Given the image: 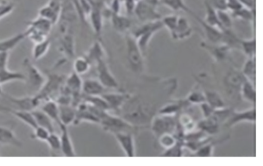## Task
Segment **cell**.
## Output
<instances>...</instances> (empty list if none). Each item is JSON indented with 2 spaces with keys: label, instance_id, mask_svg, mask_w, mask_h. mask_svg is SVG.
I'll list each match as a JSON object with an SVG mask.
<instances>
[{
  "label": "cell",
  "instance_id": "6da1fadb",
  "mask_svg": "<svg viewBox=\"0 0 263 166\" xmlns=\"http://www.w3.org/2000/svg\"><path fill=\"white\" fill-rule=\"evenodd\" d=\"M102 129L113 135L120 132L135 133L136 126L133 125L122 117L106 112L100 118L99 123Z\"/></svg>",
  "mask_w": 263,
  "mask_h": 166
},
{
  "label": "cell",
  "instance_id": "7a4b0ae2",
  "mask_svg": "<svg viewBox=\"0 0 263 166\" xmlns=\"http://www.w3.org/2000/svg\"><path fill=\"white\" fill-rule=\"evenodd\" d=\"M163 28V26L161 19L153 22L142 23L132 34L135 39L144 56L153 36Z\"/></svg>",
  "mask_w": 263,
  "mask_h": 166
},
{
  "label": "cell",
  "instance_id": "3957f363",
  "mask_svg": "<svg viewBox=\"0 0 263 166\" xmlns=\"http://www.w3.org/2000/svg\"><path fill=\"white\" fill-rule=\"evenodd\" d=\"M126 55L132 70L136 73H142L144 69V55L135 39L132 34L126 37Z\"/></svg>",
  "mask_w": 263,
  "mask_h": 166
},
{
  "label": "cell",
  "instance_id": "277c9868",
  "mask_svg": "<svg viewBox=\"0 0 263 166\" xmlns=\"http://www.w3.org/2000/svg\"><path fill=\"white\" fill-rule=\"evenodd\" d=\"M24 66L27 72L25 81L27 82L31 91L36 94L44 86L46 79L29 60H24Z\"/></svg>",
  "mask_w": 263,
  "mask_h": 166
},
{
  "label": "cell",
  "instance_id": "5b68a950",
  "mask_svg": "<svg viewBox=\"0 0 263 166\" xmlns=\"http://www.w3.org/2000/svg\"><path fill=\"white\" fill-rule=\"evenodd\" d=\"M156 8L141 0L136 4L134 12L142 23H147L162 19L161 14L158 12Z\"/></svg>",
  "mask_w": 263,
  "mask_h": 166
},
{
  "label": "cell",
  "instance_id": "8992f818",
  "mask_svg": "<svg viewBox=\"0 0 263 166\" xmlns=\"http://www.w3.org/2000/svg\"><path fill=\"white\" fill-rule=\"evenodd\" d=\"M97 79L106 88L117 89L119 83L111 72L105 59L101 60L96 63Z\"/></svg>",
  "mask_w": 263,
  "mask_h": 166
},
{
  "label": "cell",
  "instance_id": "52a82bcc",
  "mask_svg": "<svg viewBox=\"0 0 263 166\" xmlns=\"http://www.w3.org/2000/svg\"><path fill=\"white\" fill-rule=\"evenodd\" d=\"M190 15L202 27L205 41L213 44L222 43L223 36V31L206 23L203 19L197 15L193 11L190 13Z\"/></svg>",
  "mask_w": 263,
  "mask_h": 166
},
{
  "label": "cell",
  "instance_id": "ba28073f",
  "mask_svg": "<svg viewBox=\"0 0 263 166\" xmlns=\"http://www.w3.org/2000/svg\"><path fill=\"white\" fill-rule=\"evenodd\" d=\"M83 80L81 76L74 71L70 73L65 80L63 88L64 93L70 95L72 97V103L75 99H79L82 92ZM78 102V101H77Z\"/></svg>",
  "mask_w": 263,
  "mask_h": 166
},
{
  "label": "cell",
  "instance_id": "9c48e42d",
  "mask_svg": "<svg viewBox=\"0 0 263 166\" xmlns=\"http://www.w3.org/2000/svg\"><path fill=\"white\" fill-rule=\"evenodd\" d=\"M59 49L60 51L68 59L75 57V40L73 29L60 32Z\"/></svg>",
  "mask_w": 263,
  "mask_h": 166
},
{
  "label": "cell",
  "instance_id": "30bf717a",
  "mask_svg": "<svg viewBox=\"0 0 263 166\" xmlns=\"http://www.w3.org/2000/svg\"><path fill=\"white\" fill-rule=\"evenodd\" d=\"M114 136L127 157L136 156V146L133 133L120 132L115 134Z\"/></svg>",
  "mask_w": 263,
  "mask_h": 166
},
{
  "label": "cell",
  "instance_id": "8fae6325",
  "mask_svg": "<svg viewBox=\"0 0 263 166\" xmlns=\"http://www.w3.org/2000/svg\"><path fill=\"white\" fill-rule=\"evenodd\" d=\"M4 97L10 102L17 107V109L32 111L37 108L42 102L35 95L23 98H15L3 94Z\"/></svg>",
  "mask_w": 263,
  "mask_h": 166
},
{
  "label": "cell",
  "instance_id": "7c38bea8",
  "mask_svg": "<svg viewBox=\"0 0 263 166\" xmlns=\"http://www.w3.org/2000/svg\"><path fill=\"white\" fill-rule=\"evenodd\" d=\"M101 96L108 103L110 111L119 112L131 95L122 92H105Z\"/></svg>",
  "mask_w": 263,
  "mask_h": 166
},
{
  "label": "cell",
  "instance_id": "4fadbf2b",
  "mask_svg": "<svg viewBox=\"0 0 263 166\" xmlns=\"http://www.w3.org/2000/svg\"><path fill=\"white\" fill-rule=\"evenodd\" d=\"M193 32V28L188 20L183 16H179L176 27L170 35L174 41H182L189 38Z\"/></svg>",
  "mask_w": 263,
  "mask_h": 166
},
{
  "label": "cell",
  "instance_id": "5bb4252c",
  "mask_svg": "<svg viewBox=\"0 0 263 166\" xmlns=\"http://www.w3.org/2000/svg\"><path fill=\"white\" fill-rule=\"evenodd\" d=\"M76 108V115L73 124L77 125L82 121L99 123V118L90 110L85 101L79 103Z\"/></svg>",
  "mask_w": 263,
  "mask_h": 166
},
{
  "label": "cell",
  "instance_id": "9a60e30c",
  "mask_svg": "<svg viewBox=\"0 0 263 166\" xmlns=\"http://www.w3.org/2000/svg\"><path fill=\"white\" fill-rule=\"evenodd\" d=\"M61 134V152L66 157H74L76 153L69 135L67 126L63 124L59 126Z\"/></svg>",
  "mask_w": 263,
  "mask_h": 166
},
{
  "label": "cell",
  "instance_id": "2e32d148",
  "mask_svg": "<svg viewBox=\"0 0 263 166\" xmlns=\"http://www.w3.org/2000/svg\"><path fill=\"white\" fill-rule=\"evenodd\" d=\"M106 89L98 79L87 78L83 80L82 92L85 96H101L106 92Z\"/></svg>",
  "mask_w": 263,
  "mask_h": 166
},
{
  "label": "cell",
  "instance_id": "e0dca14e",
  "mask_svg": "<svg viewBox=\"0 0 263 166\" xmlns=\"http://www.w3.org/2000/svg\"><path fill=\"white\" fill-rule=\"evenodd\" d=\"M58 104L59 106L60 120L61 124L67 126L73 124L76 115V107L71 104Z\"/></svg>",
  "mask_w": 263,
  "mask_h": 166
},
{
  "label": "cell",
  "instance_id": "ac0fdd59",
  "mask_svg": "<svg viewBox=\"0 0 263 166\" xmlns=\"http://www.w3.org/2000/svg\"><path fill=\"white\" fill-rule=\"evenodd\" d=\"M0 144L18 147H21L23 145L21 141L16 137L12 130L1 125H0Z\"/></svg>",
  "mask_w": 263,
  "mask_h": 166
},
{
  "label": "cell",
  "instance_id": "d6986e66",
  "mask_svg": "<svg viewBox=\"0 0 263 166\" xmlns=\"http://www.w3.org/2000/svg\"><path fill=\"white\" fill-rule=\"evenodd\" d=\"M31 112L37 126L47 129L50 133L54 132L53 121L41 109L36 108Z\"/></svg>",
  "mask_w": 263,
  "mask_h": 166
},
{
  "label": "cell",
  "instance_id": "ffe728a7",
  "mask_svg": "<svg viewBox=\"0 0 263 166\" xmlns=\"http://www.w3.org/2000/svg\"><path fill=\"white\" fill-rule=\"evenodd\" d=\"M41 109L59 126L61 124L59 104L54 100L49 99L45 101Z\"/></svg>",
  "mask_w": 263,
  "mask_h": 166
},
{
  "label": "cell",
  "instance_id": "44dd1931",
  "mask_svg": "<svg viewBox=\"0 0 263 166\" xmlns=\"http://www.w3.org/2000/svg\"><path fill=\"white\" fill-rule=\"evenodd\" d=\"M205 15L203 20L208 24L222 30L219 21L216 9L208 1H204Z\"/></svg>",
  "mask_w": 263,
  "mask_h": 166
},
{
  "label": "cell",
  "instance_id": "7402d4cb",
  "mask_svg": "<svg viewBox=\"0 0 263 166\" xmlns=\"http://www.w3.org/2000/svg\"><path fill=\"white\" fill-rule=\"evenodd\" d=\"M105 51L101 43L99 41L95 42L88 49L85 56L90 63L95 64L99 61L105 59Z\"/></svg>",
  "mask_w": 263,
  "mask_h": 166
},
{
  "label": "cell",
  "instance_id": "603a6c76",
  "mask_svg": "<svg viewBox=\"0 0 263 166\" xmlns=\"http://www.w3.org/2000/svg\"><path fill=\"white\" fill-rule=\"evenodd\" d=\"M9 112L33 129L37 125L31 111L9 108Z\"/></svg>",
  "mask_w": 263,
  "mask_h": 166
},
{
  "label": "cell",
  "instance_id": "cb8c5ba5",
  "mask_svg": "<svg viewBox=\"0 0 263 166\" xmlns=\"http://www.w3.org/2000/svg\"><path fill=\"white\" fill-rule=\"evenodd\" d=\"M246 80V79L242 73L236 70H232L227 74L224 81L226 84L229 88L240 89Z\"/></svg>",
  "mask_w": 263,
  "mask_h": 166
},
{
  "label": "cell",
  "instance_id": "d4e9b609",
  "mask_svg": "<svg viewBox=\"0 0 263 166\" xmlns=\"http://www.w3.org/2000/svg\"><path fill=\"white\" fill-rule=\"evenodd\" d=\"M113 27L118 32L124 33L130 28V20L125 16L121 15L118 13H114L111 18Z\"/></svg>",
  "mask_w": 263,
  "mask_h": 166
},
{
  "label": "cell",
  "instance_id": "484cf974",
  "mask_svg": "<svg viewBox=\"0 0 263 166\" xmlns=\"http://www.w3.org/2000/svg\"><path fill=\"white\" fill-rule=\"evenodd\" d=\"M160 4L174 11H184L189 14L193 11L186 5L184 0H160Z\"/></svg>",
  "mask_w": 263,
  "mask_h": 166
},
{
  "label": "cell",
  "instance_id": "4316f807",
  "mask_svg": "<svg viewBox=\"0 0 263 166\" xmlns=\"http://www.w3.org/2000/svg\"><path fill=\"white\" fill-rule=\"evenodd\" d=\"M84 99V101L96 108L103 112H110V108L108 103L101 95L85 96Z\"/></svg>",
  "mask_w": 263,
  "mask_h": 166
},
{
  "label": "cell",
  "instance_id": "83f0119b",
  "mask_svg": "<svg viewBox=\"0 0 263 166\" xmlns=\"http://www.w3.org/2000/svg\"><path fill=\"white\" fill-rule=\"evenodd\" d=\"M91 66V63L85 57H78L74 59L73 71L81 76L87 73Z\"/></svg>",
  "mask_w": 263,
  "mask_h": 166
},
{
  "label": "cell",
  "instance_id": "f1b7e54d",
  "mask_svg": "<svg viewBox=\"0 0 263 166\" xmlns=\"http://www.w3.org/2000/svg\"><path fill=\"white\" fill-rule=\"evenodd\" d=\"M90 16L93 30L96 34L99 36L102 29V18L100 11L97 8H92Z\"/></svg>",
  "mask_w": 263,
  "mask_h": 166
},
{
  "label": "cell",
  "instance_id": "f546056e",
  "mask_svg": "<svg viewBox=\"0 0 263 166\" xmlns=\"http://www.w3.org/2000/svg\"><path fill=\"white\" fill-rule=\"evenodd\" d=\"M16 80L25 81L26 76L22 73L10 71L7 68L0 71L1 84Z\"/></svg>",
  "mask_w": 263,
  "mask_h": 166
},
{
  "label": "cell",
  "instance_id": "4dcf8cb0",
  "mask_svg": "<svg viewBox=\"0 0 263 166\" xmlns=\"http://www.w3.org/2000/svg\"><path fill=\"white\" fill-rule=\"evenodd\" d=\"M232 15L237 19L253 22L255 21V9L243 7L238 11L232 13Z\"/></svg>",
  "mask_w": 263,
  "mask_h": 166
},
{
  "label": "cell",
  "instance_id": "1f68e13d",
  "mask_svg": "<svg viewBox=\"0 0 263 166\" xmlns=\"http://www.w3.org/2000/svg\"><path fill=\"white\" fill-rule=\"evenodd\" d=\"M25 36L26 32L19 34L7 40L0 41V52H7L14 48Z\"/></svg>",
  "mask_w": 263,
  "mask_h": 166
},
{
  "label": "cell",
  "instance_id": "d6a6232c",
  "mask_svg": "<svg viewBox=\"0 0 263 166\" xmlns=\"http://www.w3.org/2000/svg\"><path fill=\"white\" fill-rule=\"evenodd\" d=\"M255 46V37L247 39H240V47L249 58L254 57Z\"/></svg>",
  "mask_w": 263,
  "mask_h": 166
},
{
  "label": "cell",
  "instance_id": "836d02e7",
  "mask_svg": "<svg viewBox=\"0 0 263 166\" xmlns=\"http://www.w3.org/2000/svg\"><path fill=\"white\" fill-rule=\"evenodd\" d=\"M242 73L247 80L251 82H254L255 80V62L254 57L249 58L243 66Z\"/></svg>",
  "mask_w": 263,
  "mask_h": 166
},
{
  "label": "cell",
  "instance_id": "e575fe53",
  "mask_svg": "<svg viewBox=\"0 0 263 166\" xmlns=\"http://www.w3.org/2000/svg\"><path fill=\"white\" fill-rule=\"evenodd\" d=\"M219 21L223 31L232 29L233 22L230 14L227 10H217Z\"/></svg>",
  "mask_w": 263,
  "mask_h": 166
},
{
  "label": "cell",
  "instance_id": "d590c367",
  "mask_svg": "<svg viewBox=\"0 0 263 166\" xmlns=\"http://www.w3.org/2000/svg\"><path fill=\"white\" fill-rule=\"evenodd\" d=\"M50 45V42L48 39L36 43L32 52L34 59L38 60L43 57L48 51Z\"/></svg>",
  "mask_w": 263,
  "mask_h": 166
},
{
  "label": "cell",
  "instance_id": "8d00e7d4",
  "mask_svg": "<svg viewBox=\"0 0 263 166\" xmlns=\"http://www.w3.org/2000/svg\"><path fill=\"white\" fill-rule=\"evenodd\" d=\"M179 15L172 14L162 17L161 21L163 26L171 34L174 31L178 22Z\"/></svg>",
  "mask_w": 263,
  "mask_h": 166
},
{
  "label": "cell",
  "instance_id": "74e56055",
  "mask_svg": "<svg viewBox=\"0 0 263 166\" xmlns=\"http://www.w3.org/2000/svg\"><path fill=\"white\" fill-rule=\"evenodd\" d=\"M46 143L49 148L53 152H61V140L60 136L54 132L51 133L47 140Z\"/></svg>",
  "mask_w": 263,
  "mask_h": 166
},
{
  "label": "cell",
  "instance_id": "f35d334b",
  "mask_svg": "<svg viewBox=\"0 0 263 166\" xmlns=\"http://www.w3.org/2000/svg\"><path fill=\"white\" fill-rule=\"evenodd\" d=\"M241 90L243 96L250 100H254L255 97V90L252 82L246 80L241 87Z\"/></svg>",
  "mask_w": 263,
  "mask_h": 166
},
{
  "label": "cell",
  "instance_id": "ab89813d",
  "mask_svg": "<svg viewBox=\"0 0 263 166\" xmlns=\"http://www.w3.org/2000/svg\"><path fill=\"white\" fill-rule=\"evenodd\" d=\"M33 130L34 132L32 135V138L43 141H46L51 133L47 129L39 126H37Z\"/></svg>",
  "mask_w": 263,
  "mask_h": 166
},
{
  "label": "cell",
  "instance_id": "60d3db41",
  "mask_svg": "<svg viewBox=\"0 0 263 166\" xmlns=\"http://www.w3.org/2000/svg\"><path fill=\"white\" fill-rule=\"evenodd\" d=\"M226 10H229L231 13L245 7L240 0H226Z\"/></svg>",
  "mask_w": 263,
  "mask_h": 166
},
{
  "label": "cell",
  "instance_id": "b9f144b4",
  "mask_svg": "<svg viewBox=\"0 0 263 166\" xmlns=\"http://www.w3.org/2000/svg\"><path fill=\"white\" fill-rule=\"evenodd\" d=\"M13 5L9 2L4 1L0 4V18L11 11Z\"/></svg>",
  "mask_w": 263,
  "mask_h": 166
},
{
  "label": "cell",
  "instance_id": "7bdbcfd3",
  "mask_svg": "<svg viewBox=\"0 0 263 166\" xmlns=\"http://www.w3.org/2000/svg\"><path fill=\"white\" fill-rule=\"evenodd\" d=\"M8 59V52H0V71L7 68Z\"/></svg>",
  "mask_w": 263,
  "mask_h": 166
},
{
  "label": "cell",
  "instance_id": "ee69618b",
  "mask_svg": "<svg viewBox=\"0 0 263 166\" xmlns=\"http://www.w3.org/2000/svg\"><path fill=\"white\" fill-rule=\"evenodd\" d=\"M190 99L193 101H202L203 99V97L202 95L199 92H194L191 94Z\"/></svg>",
  "mask_w": 263,
  "mask_h": 166
},
{
  "label": "cell",
  "instance_id": "f6af8a7d",
  "mask_svg": "<svg viewBox=\"0 0 263 166\" xmlns=\"http://www.w3.org/2000/svg\"><path fill=\"white\" fill-rule=\"evenodd\" d=\"M145 2L157 7L159 4L160 0H143Z\"/></svg>",
  "mask_w": 263,
  "mask_h": 166
},
{
  "label": "cell",
  "instance_id": "bcb514c9",
  "mask_svg": "<svg viewBox=\"0 0 263 166\" xmlns=\"http://www.w3.org/2000/svg\"><path fill=\"white\" fill-rule=\"evenodd\" d=\"M1 83H0V96H2L3 95V93L2 91V87H1Z\"/></svg>",
  "mask_w": 263,
  "mask_h": 166
},
{
  "label": "cell",
  "instance_id": "7dc6e473",
  "mask_svg": "<svg viewBox=\"0 0 263 166\" xmlns=\"http://www.w3.org/2000/svg\"><path fill=\"white\" fill-rule=\"evenodd\" d=\"M1 144H0V147H1Z\"/></svg>",
  "mask_w": 263,
  "mask_h": 166
}]
</instances>
